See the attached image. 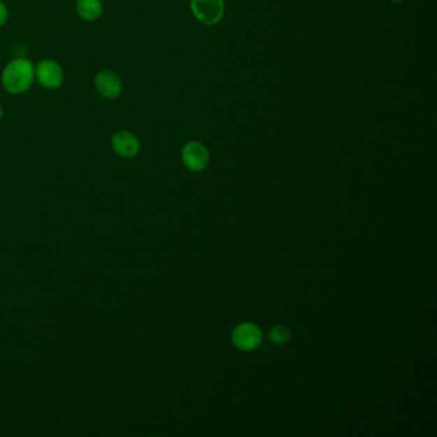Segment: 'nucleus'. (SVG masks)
Instances as JSON below:
<instances>
[{
  "label": "nucleus",
  "instance_id": "nucleus-1",
  "mask_svg": "<svg viewBox=\"0 0 437 437\" xmlns=\"http://www.w3.org/2000/svg\"><path fill=\"white\" fill-rule=\"evenodd\" d=\"M35 77L32 63L24 58L9 62L1 73L4 89L10 94H22L30 87Z\"/></svg>",
  "mask_w": 437,
  "mask_h": 437
},
{
  "label": "nucleus",
  "instance_id": "nucleus-2",
  "mask_svg": "<svg viewBox=\"0 0 437 437\" xmlns=\"http://www.w3.org/2000/svg\"><path fill=\"white\" fill-rule=\"evenodd\" d=\"M190 8L194 17L207 26L221 22L224 15L223 0H190Z\"/></svg>",
  "mask_w": 437,
  "mask_h": 437
},
{
  "label": "nucleus",
  "instance_id": "nucleus-3",
  "mask_svg": "<svg viewBox=\"0 0 437 437\" xmlns=\"http://www.w3.org/2000/svg\"><path fill=\"white\" fill-rule=\"evenodd\" d=\"M181 159L185 167L194 172L203 171L209 163V153L206 145L199 141H189L181 152Z\"/></svg>",
  "mask_w": 437,
  "mask_h": 437
},
{
  "label": "nucleus",
  "instance_id": "nucleus-4",
  "mask_svg": "<svg viewBox=\"0 0 437 437\" xmlns=\"http://www.w3.org/2000/svg\"><path fill=\"white\" fill-rule=\"evenodd\" d=\"M232 343L241 350H253L261 345L262 332L253 323H241L232 331Z\"/></svg>",
  "mask_w": 437,
  "mask_h": 437
},
{
  "label": "nucleus",
  "instance_id": "nucleus-5",
  "mask_svg": "<svg viewBox=\"0 0 437 437\" xmlns=\"http://www.w3.org/2000/svg\"><path fill=\"white\" fill-rule=\"evenodd\" d=\"M35 76L38 78V84L49 90L61 87L64 77L61 66L57 62L50 59L38 62L35 69Z\"/></svg>",
  "mask_w": 437,
  "mask_h": 437
},
{
  "label": "nucleus",
  "instance_id": "nucleus-6",
  "mask_svg": "<svg viewBox=\"0 0 437 437\" xmlns=\"http://www.w3.org/2000/svg\"><path fill=\"white\" fill-rule=\"evenodd\" d=\"M95 87L103 98L115 99L122 92V81L113 71L101 69L95 77Z\"/></svg>",
  "mask_w": 437,
  "mask_h": 437
},
{
  "label": "nucleus",
  "instance_id": "nucleus-7",
  "mask_svg": "<svg viewBox=\"0 0 437 437\" xmlns=\"http://www.w3.org/2000/svg\"><path fill=\"white\" fill-rule=\"evenodd\" d=\"M112 148L123 158H132L140 152L138 138L129 131H118L112 136Z\"/></svg>",
  "mask_w": 437,
  "mask_h": 437
},
{
  "label": "nucleus",
  "instance_id": "nucleus-8",
  "mask_svg": "<svg viewBox=\"0 0 437 437\" xmlns=\"http://www.w3.org/2000/svg\"><path fill=\"white\" fill-rule=\"evenodd\" d=\"M76 10L85 21H95L103 13L101 0H77Z\"/></svg>",
  "mask_w": 437,
  "mask_h": 437
},
{
  "label": "nucleus",
  "instance_id": "nucleus-9",
  "mask_svg": "<svg viewBox=\"0 0 437 437\" xmlns=\"http://www.w3.org/2000/svg\"><path fill=\"white\" fill-rule=\"evenodd\" d=\"M292 336V331L284 324H277L269 331L268 338L273 344H285Z\"/></svg>",
  "mask_w": 437,
  "mask_h": 437
},
{
  "label": "nucleus",
  "instance_id": "nucleus-10",
  "mask_svg": "<svg viewBox=\"0 0 437 437\" xmlns=\"http://www.w3.org/2000/svg\"><path fill=\"white\" fill-rule=\"evenodd\" d=\"M8 20V9L6 7L4 3L0 1V26H3L4 23L7 22Z\"/></svg>",
  "mask_w": 437,
  "mask_h": 437
},
{
  "label": "nucleus",
  "instance_id": "nucleus-11",
  "mask_svg": "<svg viewBox=\"0 0 437 437\" xmlns=\"http://www.w3.org/2000/svg\"><path fill=\"white\" fill-rule=\"evenodd\" d=\"M1 115H3V108H1V104H0V120H1Z\"/></svg>",
  "mask_w": 437,
  "mask_h": 437
},
{
  "label": "nucleus",
  "instance_id": "nucleus-12",
  "mask_svg": "<svg viewBox=\"0 0 437 437\" xmlns=\"http://www.w3.org/2000/svg\"><path fill=\"white\" fill-rule=\"evenodd\" d=\"M390 1H394V3H400V1H403V0H390Z\"/></svg>",
  "mask_w": 437,
  "mask_h": 437
}]
</instances>
